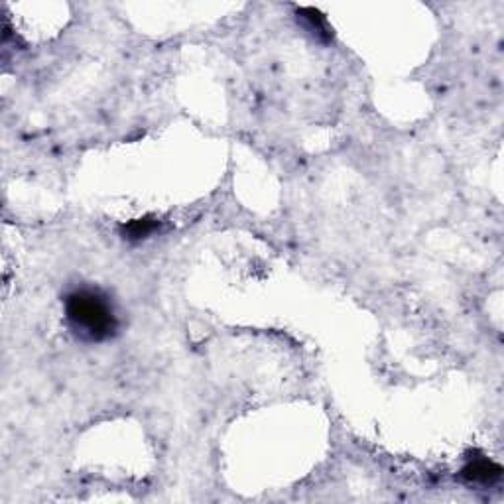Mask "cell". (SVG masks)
Segmentation results:
<instances>
[{"label": "cell", "instance_id": "obj_1", "mask_svg": "<svg viewBox=\"0 0 504 504\" xmlns=\"http://www.w3.org/2000/svg\"><path fill=\"white\" fill-rule=\"evenodd\" d=\"M65 321L83 343L109 341L118 331V315L109 295L91 288L75 290L65 298Z\"/></svg>", "mask_w": 504, "mask_h": 504}, {"label": "cell", "instance_id": "obj_2", "mask_svg": "<svg viewBox=\"0 0 504 504\" xmlns=\"http://www.w3.org/2000/svg\"><path fill=\"white\" fill-rule=\"evenodd\" d=\"M463 479H467L469 483H477V485H493L500 479L503 469L496 463L488 461V459H475L469 461L463 469Z\"/></svg>", "mask_w": 504, "mask_h": 504}, {"label": "cell", "instance_id": "obj_3", "mask_svg": "<svg viewBox=\"0 0 504 504\" xmlns=\"http://www.w3.org/2000/svg\"><path fill=\"white\" fill-rule=\"evenodd\" d=\"M154 229H156L154 221H150V219H138V221H132L130 225H126L125 235L130 241H140V238H146V236L150 235Z\"/></svg>", "mask_w": 504, "mask_h": 504}, {"label": "cell", "instance_id": "obj_4", "mask_svg": "<svg viewBox=\"0 0 504 504\" xmlns=\"http://www.w3.org/2000/svg\"><path fill=\"white\" fill-rule=\"evenodd\" d=\"M300 14H303L302 18H305V20H308L311 32H317L320 36H329L327 26H325V18L321 16L317 10L303 9V10H300Z\"/></svg>", "mask_w": 504, "mask_h": 504}]
</instances>
